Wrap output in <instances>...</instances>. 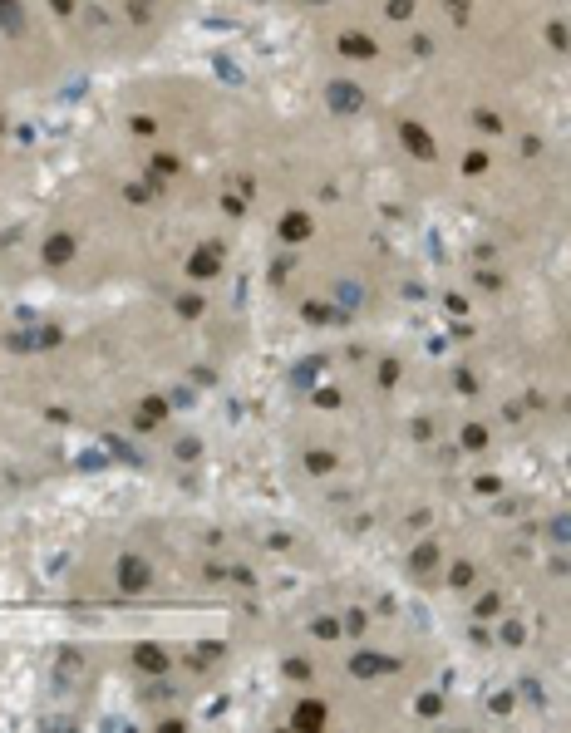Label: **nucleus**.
<instances>
[{
    "label": "nucleus",
    "mask_w": 571,
    "mask_h": 733,
    "mask_svg": "<svg viewBox=\"0 0 571 733\" xmlns=\"http://www.w3.org/2000/svg\"><path fill=\"white\" fill-rule=\"evenodd\" d=\"M325 103L335 108V114H360V108H365V94H360L355 84H330V89H325Z\"/></svg>",
    "instance_id": "1"
},
{
    "label": "nucleus",
    "mask_w": 571,
    "mask_h": 733,
    "mask_svg": "<svg viewBox=\"0 0 571 733\" xmlns=\"http://www.w3.org/2000/svg\"><path fill=\"white\" fill-rule=\"evenodd\" d=\"M119 581H124L129 591H143V586H148V566H143L138 556H124V561H119Z\"/></svg>",
    "instance_id": "2"
},
{
    "label": "nucleus",
    "mask_w": 571,
    "mask_h": 733,
    "mask_svg": "<svg viewBox=\"0 0 571 733\" xmlns=\"http://www.w3.org/2000/svg\"><path fill=\"white\" fill-rule=\"evenodd\" d=\"M281 237H286V242H306V237H311V217L291 212V217L281 221Z\"/></svg>",
    "instance_id": "3"
},
{
    "label": "nucleus",
    "mask_w": 571,
    "mask_h": 733,
    "mask_svg": "<svg viewBox=\"0 0 571 733\" xmlns=\"http://www.w3.org/2000/svg\"><path fill=\"white\" fill-rule=\"evenodd\" d=\"M404 143H409L419 158H433V143H429V133H424L419 124H404Z\"/></svg>",
    "instance_id": "4"
},
{
    "label": "nucleus",
    "mask_w": 571,
    "mask_h": 733,
    "mask_svg": "<svg viewBox=\"0 0 571 733\" xmlns=\"http://www.w3.org/2000/svg\"><path fill=\"white\" fill-rule=\"evenodd\" d=\"M133 659L148 669V674H158V669H167V659H163V650H153V645H138L133 650Z\"/></svg>",
    "instance_id": "5"
},
{
    "label": "nucleus",
    "mask_w": 571,
    "mask_h": 733,
    "mask_svg": "<svg viewBox=\"0 0 571 733\" xmlns=\"http://www.w3.org/2000/svg\"><path fill=\"white\" fill-rule=\"evenodd\" d=\"M69 256H74V242H69V237H54V242L44 246V261H69Z\"/></svg>",
    "instance_id": "6"
},
{
    "label": "nucleus",
    "mask_w": 571,
    "mask_h": 733,
    "mask_svg": "<svg viewBox=\"0 0 571 733\" xmlns=\"http://www.w3.org/2000/svg\"><path fill=\"white\" fill-rule=\"evenodd\" d=\"M320 718H325V704H301V714H296V723H301V728H315Z\"/></svg>",
    "instance_id": "7"
},
{
    "label": "nucleus",
    "mask_w": 571,
    "mask_h": 733,
    "mask_svg": "<svg viewBox=\"0 0 571 733\" xmlns=\"http://www.w3.org/2000/svg\"><path fill=\"white\" fill-rule=\"evenodd\" d=\"M389 669V659H374V655H360L355 659V674H384Z\"/></svg>",
    "instance_id": "8"
},
{
    "label": "nucleus",
    "mask_w": 571,
    "mask_h": 733,
    "mask_svg": "<svg viewBox=\"0 0 571 733\" xmlns=\"http://www.w3.org/2000/svg\"><path fill=\"white\" fill-rule=\"evenodd\" d=\"M0 25L20 30V6H15V0H0Z\"/></svg>",
    "instance_id": "9"
},
{
    "label": "nucleus",
    "mask_w": 571,
    "mask_h": 733,
    "mask_svg": "<svg viewBox=\"0 0 571 733\" xmlns=\"http://www.w3.org/2000/svg\"><path fill=\"white\" fill-rule=\"evenodd\" d=\"M345 54H374V44L365 40V35H345V44H340Z\"/></svg>",
    "instance_id": "10"
},
{
    "label": "nucleus",
    "mask_w": 571,
    "mask_h": 733,
    "mask_svg": "<svg viewBox=\"0 0 571 733\" xmlns=\"http://www.w3.org/2000/svg\"><path fill=\"white\" fill-rule=\"evenodd\" d=\"M217 271V256H192V276H212Z\"/></svg>",
    "instance_id": "11"
},
{
    "label": "nucleus",
    "mask_w": 571,
    "mask_h": 733,
    "mask_svg": "<svg viewBox=\"0 0 571 733\" xmlns=\"http://www.w3.org/2000/svg\"><path fill=\"white\" fill-rule=\"evenodd\" d=\"M315 6H320V0H315Z\"/></svg>",
    "instance_id": "12"
}]
</instances>
